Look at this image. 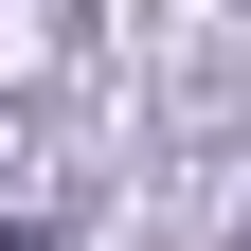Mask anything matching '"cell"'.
Instances as JSON below:
<instances>
[{
	"label": "cell",
	"mask_w": 251,
	"mask_h": 251,
	"mask_svg": "<svg viewBox=\"0 0 251 251\" xmlns=\"http://www.w3.org/2000/svg\"><path fill=\"white\" fill-rule=\"evenodd\" d=\"M0 251H36V233H0Z\"/></svg>",
	"instance_id": "6da1fadb"
}]
</instances>
